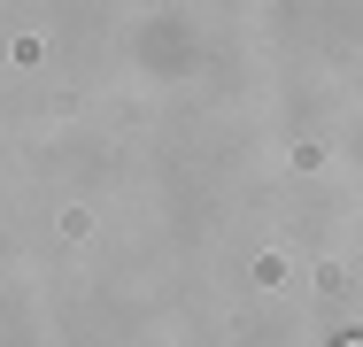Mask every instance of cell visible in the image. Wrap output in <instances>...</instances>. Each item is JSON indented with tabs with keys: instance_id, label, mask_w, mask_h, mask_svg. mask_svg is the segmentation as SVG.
I'll use <instances>...</instances> for the list:
<instances>
[{
	"instance_id": "1",
	"label": "cell",
	"mask_w": 363,
	"mask_h": 347,
	"mask_svg": "<svg viewBox=\"0 0 363 347\" xmlns=\"http://www.w3.org/2000/svg\"><path fill=\"white\" fill-rule=\"evenodd\" d=\"M340 347H363V332H356V340H340Z\"/></svg>"
}]
</instances>
